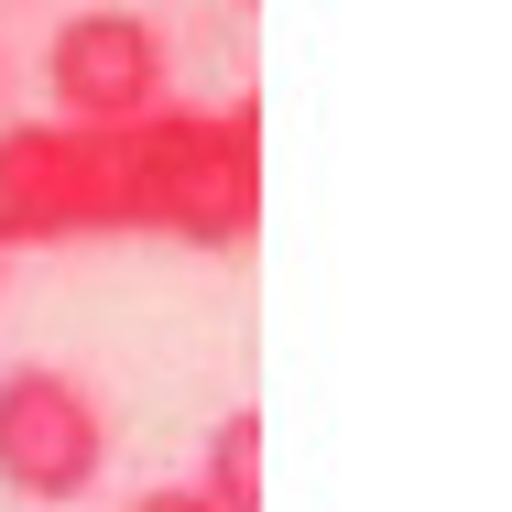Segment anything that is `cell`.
I'll use <instances>...</instances> for the list:
<instances>
[{"mask_svg":"<svg viewBox=\"0 0 512 512\" xmlns=\"http://www.w3.org/2000/svg\"><path fill=\"white\" fill-rule=\"evenodd\" d=\"M44 88H55V120H77V131H131L142 109L175 99V44L153 11H120V0L66 11L44 44Z\"/></svg>","mask_w":512,"mask_h":512,"instance_id":"obj_4","label":"cell"},{"mask_svg":"<svg viewBox=\"0 0 512 512\" xmlns=\"http://www.w3.org/2000/svg\"><path fill=\"white\" fill-rule=\"evenodd\" d=\"M197 491L218 512H262V414H218V425H207Z\"/></svg>","mask_w":512,"mask_h":512,"instance_id":"obj_5","label":"cell"},{"mask_svg":"<svg viewBox=\"0 0 512 512\" xmlns=\"http://www.w3.org/2000/svg\"><path fill=\"white\" fill-rule=\"evenodd\" d=\"M109 197H120V229H142V240L240 251L262 229V109L251 99L142 109L131 131H109Z\"/></svg>","mask_w":512,"mask_h":512,"instance_id":"obj_1","label":"cell"},{"mask_svg":"<svg viewBox=\"0 0 512 512\" xmlns=\"http://www.w3.org/2000/svg\"><path fill=\"white\" fill-rule=\"evenodd\" d=\"M120 197H109V131L77 120H0V262L11 251H66V240H109Z\"/></svg>","mask_w":512,"mask_h":512,"instance_id":"obj_2","label":"cell"},{"mask_svg":"<svg viewBox=\"0 0 512 512\" xmlns=\"http://www.w3.org/2000/svg\"><path fill=\"white\" fill-rule=\"evenodd\" d=\"M109 469V404L55 371V360H11L0 371V491L11 502H77Z\"/></svg>","mask_w":512,"mask_h":512,"instance_id":"obj_3","label":"cell"},{"mask_svg":"<svg viewBox=\"0 0 512 512\" xmlns=\"http://www.w3.org/2000/svg\"><path fill=\"white\" fill-rule=\"evenodd\" d=\"M131 512H218V502H207L197 480H175V491H142V502H131Z\"/></svg>","mask_w":512,"mask_h":512,"instance_id":"obj_6","label":"cell"}]
</instances>
